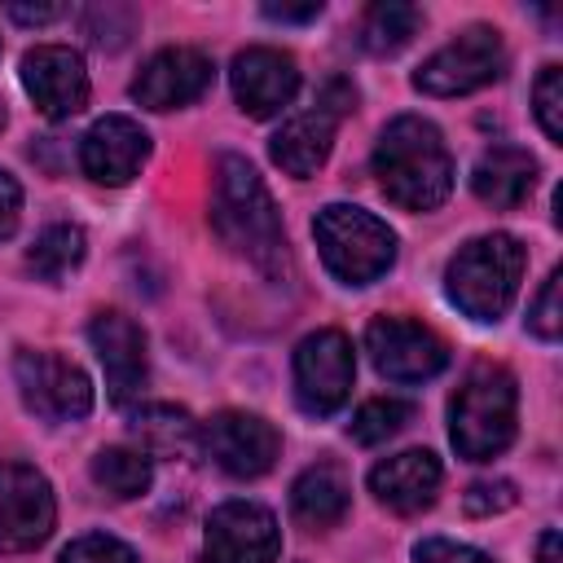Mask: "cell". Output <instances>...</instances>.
Wrapping results in <instances>:
<instances>
[{"instance_id": "27", "label": "cell", "mask_w": 563, "mask_h": 563, "mask_svg": "<svg viewBox=\"0 0 563 563\" xmlns=\"http://www.w3.org/2000/svg\"><path fill=\"white\" fill-rule=\"evenodd\" d=\"M532 106H537V123L550 141H563V70L559 66H541L537 84H532Z\"/></svg>"}, {"instance_id": "18", "label": "cell", "mask_w": 563, "mask_h": 563, "mask_svg": "<svg viewBox=\"0 0 563 563\" xmlns=\"http://www.w3.org/2000/svg\"><path fill=\"white\" fill-rule=\"evenodd\" d=\"M233 97L251 119H273L299 92V66L282 48H246L233 57Z\"/></svg>"}, {"instance_id": "14", "label": "cell", "mask_w": 563, "mask_h": 563, "mask_svg": "<svg viewBox=\"0 0 563 563\" xmlns=\"http://www.w3.org/2000/svg\"><path fill=\"white\" fill-rule=\"evenodd\" d=\"M22 88L48 119H70L88 106V70L84 57L66 44H40L22 57Z\"/></svg>"}, {"instance_id": "4", "label": "cell", "mask_w": 563, "mask_h": 563, "mask_svg": "<svg viewBox=\"0 0 563 563\" xmlns=\"http://www.w3.org/2000/svg\"><path fill=\"white\" fill-rule=\"evenodd\" d=\"M515 409H519V391L510 369L501 365H475L453 405H449V435L453 449L471 462H488L497 457L510 440H515Z\"/></svg>"}, {"instance_id": "10", "label": "cell", "mask_w": 563, "mask_h": 563, "mask_svg": "<svg viewBox=\"0 0 563 563\" xmlns=\"http://www.w3.org/2000/svg\"><path fill=\"white\" fill-rule=\"evenodd\" d=\"M13 378H18V391H22L26 409L48 418V422H75L92 409L88 374L75 361L57 356V352H18Z\"/></svg>"}, {"instance_id": "16", "label": "cell", "mask_w": 563, "mask_h": 563, "mask_svg": "<svg viewBox=\"0 0 563 563\" xmlns=\"http://www.w3.org/2000/svg\"><path fill=\"white\" fill-rule=\"evenodd\" d=\"M216 79V66L198 48H163L145 62V70L132 79V97L145 110H180L198 101Z\"/></svg>"}, {"instance_id": "30", "label": "cell", "mask_w": 563, "mask_h": 563, "mask_svg": "<svg viewBox=\"0 0 563 563\" xmlns=\"http://www.w3.org/2000/svg\"><path fill=\"white\" fill-rule=\"evenodd\" d=\"M528 325H532V334H541V339H559V330H563V308H559V268L545 277L541 295L532 299V308H528Z\"/></svg>"}, {"instance_id": "1", "label": "cell", "mask_w": 563, "mask_h": 563, "mask_svg": "<svg viewBox=\"0 0 563 563\" xmlns=\"http://www.w3.org/2000/svg\"><path fill=\"white\" fill-rule=\"evenodd\" d=\"M211 229L220 233V242L229 251H238L242 260H251L260 273L268 277H286L290 268V251H286V229L282 216L260 180V172L238 158L224 154L216 163V194H211Z\"/></svg>"}, {"instance_id": "31", "label": "cell", "mask_w": 563, "mask_h": 563, "mask_svg": "<svg viewBox=\"0 0 563 563\" xmlns=\"http://www.w3.org/2000/svg\"><path fill=\"white\" fill-rule=\"evenodd\" d=\"M413 563H493V559L479 554L475 545H462L449 537H427L413 545Z\"/></svg>"}, {"instance_id": "13", "label": "cell", "mask_w": 563, "mask_h": 563, "mask_svg": "<svg viewBox=\"0 0 563 563\" xmlns=\"http://www.w3.org/2000/svg\"><path fill=\"white\" fill-rule=\"evenodd\" d=\"M207 563H273L282 550V528L273 510L255 501H224L207 519Z\"/></svg>"}, {"instance_id": "28", "label": "cell", "mask_w": 563, "mask_h": 563, "mask_svg": "<svg viewBox=\"0 0 563 563\" xmlns=\"http://www.w3.org/2000/svg\"><path fill=\"white\" fill-rule=\"evenodd\" d=\"M57 563H141L132 545H123L119 537H106V532H88V537H75Z\"/></svg>"}, {"instance_id": "6", "label": "cell", "mask_w": 563, "mask_h": 563, "mask_svg": "<svg viewBox=\"0 0 563 563\" xmlns=\"http://www.w3.org/2000/svg\"><path fill=\"white\" fill-rule=\"evenodd\" d=\"M501 66H506L501 35L493 26H466L457 40H449L418 66L413 88L427 97H462V92L493 84L501 75Z\"/></svg>"}, {"instance_id": "24", "label": "cell", "mask_w": 563, "mask_h": 563, "mask_svg": "<svg viewBox=\"0 0 563 563\" xmlns=\"http://www.w3.org/2000/svg\"><path fill=\"white\" fill-rule=\"evenodd\" d=\"M422 26V13L413 4H400V0H378L365 9L361 18V44L369 53H396L405 48Z\"/></svg>"}, {"instance_id": "34", "label": "cell", "mask_w": 563, "mask_h": 563, "mask_svg": "<svg viewBox=\"0 0 563 563\" xmlns=\"http://www.w3.org/2000/svg\"><path fill=\"white\" fill-rule=\"evenodd\" d=\"M62 13H66L62 4H18V0L9 4V18H13V22H26V26H40V22H57Z\"/></svg>"}, {"instance_id": "37", "label": "cell", "mask_w": 563, "mask_h": 563, "mask_svg": "<svg viewBox=\"0 0 563 563\" xmlns=\"http://www.w3.org/2000/svg\"><path fill=\"white\" fill-rule=\"evenodd\" d=\"M0 128H4V106H0Z\"/></svg>"}, {"instance_id": "22", "label": "cell", "mask_w": 563, "mask_h": 563, "mask_svg": "<svg viewBox=\"0 0 563 563\" xmlns=\"http://www.w3.org/2000/svg\"><path fill=\"white\" fill-rule=\"evenodd\" d=\"M132 435L145 457H194L198 422L176 405H145L132 413Z\"/></svg>"}, {"instance_id": "35", "label": "cell", "mask_w": 563, "mask_h": 563, "mask_svg": "<svg viewBox=\"0 0 563 563\" xmlns=\"http://www.w3.org/2000/svg\"><path fill=\"white\" fill-rule=\"evenodd\" d=\"M264 13L273 22H312V18H321V0H312V4H264Z\"/></svg>"}, {"instance_id": "9", "label": "cell", "mask_w": 563, "mask_h": 563, "mask_svg": "<svg viewBox=\"0 0 563 563\" xmlns=\"http://www.w3.org/2000/svg\"><path fill=\"white\" fill-rule=\"evenodd\" d=\"M365 352L374 361V369L391 383H427L449 365V347L444 339L409 317H378L365 330Z\"/></svg>"}, {"instance_id": "15", "label": "cell", "mask_w": 563, "mask_h": 563, "mask_svg": "<svg viewBox=\"0 0 563 563\" xmlns=\"http://www.w3.org/2000/svg\"><path fill=\"white\" fill-rule=\"evenodd\" d=\"M92 352L106 369V387L114 405H128L141 396L145 378H150V361H145V334L132 317L123 312H97L88 325Z\"/></svg>"}, {"instance_id": "3", "label": "cell", "mask_w": 563, "mask_h": 563, "mask_svg": "<svg viewBox=\"0 0 563 563\" xmlns=\"http://www.w3.org/2000/svg\"><path fill=\"white\" fill-rule=\"evenodd\" d=\"M523 264H528V251L515 233L471 238L444 268L449 299L475 321H497L519 295Z\"/></svg>"}, {"instance_id": "17", "label": "cell", "mask_w": 563, "mask_h": 563, "mask_svg": "<svg viewBox=\"0 0 563 563\" xmlns=\"http://www.w3.org/2000/svg\"><path fill=\"white\" fill-rule=\"evenodd\" d=\"M150 158V136L136 119L128 114H106L97 119L84 141H79V167L97 180V185H128L141 163Z\"/></svg>"}, {"instance_id": "25", "label": "cell", "mask_w": 563, "mask_h": 563, "mask_svg": "<svg viewBox=\"0 0 563 563\" xmlns=\"http://www.w3.org/2000/svg\"><path fill=\"white\" fill-rule=\"evenodd\" d=\"M92 479H97L110 497L128 501V497H141V493L150 488L154 466H150V457H145L141 449H101V453L92 457Z\"/></svg>"}, {"instance_id": "21", "label": "cell", "mask_w": 563, "mask_h": 563, "mask_svg": "<svg viewBox=\"0 0 563 563\" xmlns=\"http://www.w3.org/2000/svg\"><path fill=\"white\" fill-rule=\"evenodd\" d=\"M347 506H352V484L334 462L308 466L290 488V510L303 528H334L347 515Z\"/></svg>"}, {"instance_id": "29", "label": "cell", "mask_w": 563, "mask_h": 563, "mask_svg": "<svg viewBox=\"0 0 563 563\" xmlns=\"http://www.w3.org/2000/svg\"><path fill=\"white\" fill-rule=\"evenodd\" d=\"M515 497H519V493H515L510 479H479V484H471V488L462 493V510L475 515V519H488V515L510 510Z\"/></svg>"}, {"instance_id": "5", "label": "cell", "mask_w": 563, "mask_h": 563, "mask_svg": "<svg viewBox=\"0 0 563 563\" xmlns=\"http://www.w3.org/2000/svg\"><path fill=\"white\" fill-rule=\"evenodd\" d=\"M317 251L343 286H369L396 264V233L365 207L330 202L312 220Z\"/></svg>"}, {"instance_id": "20", "label": "cell", "mask_w": 563, "mask_h": 563, "mask_svg": "<svg viewBox=\"0 0 563 563\" xmlns=\"http://www.w3.org/2000/svg\"><path fill=\"white\" fill-rule=\"evenodd\" d=\"M537 185V158L519 145H493L479 154L475 172H471V189L479 202L506 211V207H519Z\"/></svg>"}, {"instance_id": "8", "label": "cell", "mask_w": 563, "mask_h": 563, "mask_svg": "<svg viewBox=\"0 0 563 563\" xmlns=\"http://www.w3.org/2000/svg\"><path fill=\"white\" fill-rule=\"evenodd\" d=\"M352 343L343 330H317L295 347V400L312 418H330L352 396Z\"/></svg>"}, {"instance_id": "33", "label": "cell", "mask_w": 563, "mask_h": 563, "mask_svg": "<svg viewBox=\"0 0 563 563\" xmlns=\"http://www.w3.org/2000/svg\"><path fill=\"white\" fill-rule=\"evenodd\" d=\"M123 13H128V9H114V4L92 9V13H88V35H92L101 48H106V44H110V48H119L128 35H119V31H114V18H123Z\"/></svg>"}, {"instance_id": "26", "label": "cell", "mask_w": 563, "mask_h": 563, "mask_svg": "<svg viewBox=\"0 0 563 563\" xmlns=\"http://www.w3.org/2000/svg\"><path fill=\"white\" fill-rule=\"evenodd\" d=\"M413 418V405L409 400H396V396H378V400H365L352 418V440L356 444H383L387 435H396L405 422Z\"/></svg>"}, {"instance_id": "36", "label": "cell", "mask_w": 563, "mask_h": 563, "mask_svg": "<svg viewBox=\"0 0 563 563\" xmlns=\"http://www.w3.org/2000/svg\"><path fill=\"white\" fill-rule=\"evenodd\" d=\"M537 563H559V532H554V528L541 532V541H537Z\"/></svg>"}, {"instance_id": "19", "label": "cell", "mask_w": 563, "mask_h": 563, "mask_svg": "<svg viewBox=\"0 0 563 563\" xmlns=\"http://www.w3.org/2000/svg\"><path fill=\"white\" fill-rule=\"evenodd\" d=\"M440 462H435V453H427V449H405V453H396V457H383L374 471H369V493L387 506V510H396V515H418V510H427L431 501H435V493H440Z\"/></svg>"}, {"instance_id": "23", "label": "cell", "mask_w": 563, "mask_h": 563, "mask_svg": "<svg viewBox=\"0 0 563 563\" xmlns=\"http://www.w3.org/2000/svg\"><path fill=\"white\" fill-rule=\"evenodd\" d=\"M84 229L79 224H48L35 242H31V251H26V268L35 273V277H44V282H62L66 273H75L79 264H84Z\"/></svg>"}, {"instance_id": "2", "label": "cell", "mask_w": 563, "mask_h": 563, "mask_svg": "<svg viewBox=\"0 0 563 563\" xmlns=\"http://www.w3.org/2000/svg\"><path fill=\"white\" fill-rule=\"evenodd\" d=\"M374 176L383 194L405 211H435L453 189V158L435 123L400 114L374 145Z\"/></svg>"}, {"instance_id": "32", "label": "cell", "mask_w": 563, "mask_h": 563, "mask_svg": "<svg viewBox=\"0 0 563 563\" xmlns=\"http://www.w3.org/2000/svg\"><path fill=\"white\" fill-rule=\"evenodd\" d=\"M18 216H22V189L9 172H0V242L18 229Z\"/></svg>"}, {"instance_id": "11", "label": "cell", "mask_w": 563, "mask_h": 563, "mask_svg": "<svg viewBox=\"0 0 563 563\" xmlns=\"http://www.w3.org/2000/svg\"><path fill=\"white\" fill-rule=\"evenodd\" d=\"M198 449L233 479H255L264 471H273L277 453H282V435L273 422H264L260 413H242V409H224L211 422L198 427Z\"/></svg>"}, {"instance_id": "7", "label": "cell", "mask_w": 563, "mask_h": 563, "mask_svg": "<svg viewBox=\"0 0 563 563\" xmlns=\"http://www.w3.org/2000/svg\"><path fill=\"white\" fill-rule=\"evenodd\" d=\"M356 110V88L347 79H330L317 97L312 110L295 114L290 123H282V132L273 136V163L286 172V176H312L325 158H330V145H334V128L343 123V114Z\"/></svg>"}, {"instance_id": "12", "label": "cell", "mask_w": 563, "mask_h": 563, "mask_svg": "<svg viewBox=\"0 0 563 563\" xmlns=\"http://www.w3.org/2000/svg\"><path fill=\"white\" fill-rule=\"evenodd\" d=\"M57 523V501L48 479L26 462L0 466V554H22L48 541Z\"/></svg>"}]
</instances>
